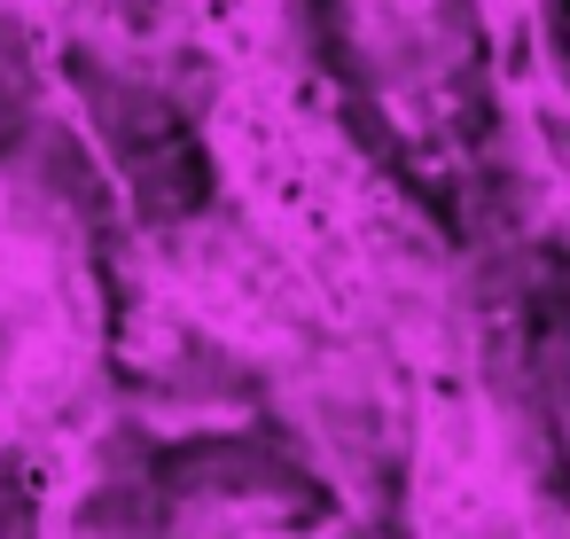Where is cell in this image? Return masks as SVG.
<instances>
[{
	"mask_svg": "<svg viewBox=\"0 0 570 539\" xmlns=\"http://www.w3.org/2000/svg\"><path fill=\"white\" fill-rule=\"evenodd\" d=\"M344 32L367 63V87L391 118V134L422 157V165H453V71L461 56L484 63V79L500 87V110L515 126V141L531 149V173L570 180V102L554 79V48H547V0H344Z\"/></svg>",
	"mask_w": 570,
	"mask_h": 539,
	"instance_id": "1",
	"label": "cell"
}]
</instances>
